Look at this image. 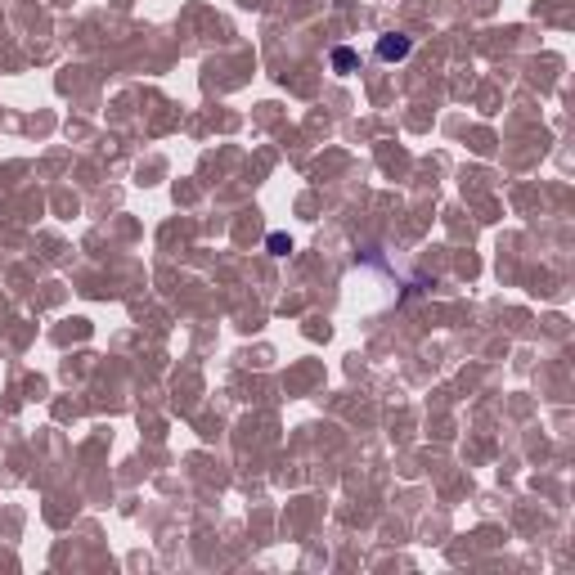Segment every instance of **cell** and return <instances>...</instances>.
I'll return each instance as SVG.
<instances>
[{"label": "cell", "instance_id": "6da1fadb", "mask_svg": "<svg viewBox=\"0 0 575 575\" xmlns=\"http://www.w3.org/2000/svg\"><path fill=\"white\" fill-rule=\"evenodd\" d=\"M409 50H414V41H409V36H382V41H378V59L382 63H400Z\"/></svg>", "mask_w": 575, "mask_h": 575}, {"label": "cell", "instance_id": "3957f363", "mask_svg": "<svg viewBox=\"0 0 575 575\" xmlns=\"http://www.w3.org/2000/svg\"><path fill=\"white\" fill-rule=\"evenodd\" d=\"M270 252H274V256L288 252V238H283V234H270Z\"/></svg>", "mask_w": 575, "mask_h": 575}, {"label": "cell", "instance_id": "7a4b0ae2", "mask_svg": "<svg viewBox=\"0 0 575 575\" xmlns=\"http://www.w3.org/2000/svg\"><path fill=\"white\" fill-rule=\"evenodd\" d=\"M333 68L351 72V68H356V50H333Z\"/></svg>", "mask_w": 575, "mask_h": 575}]
</instances>
